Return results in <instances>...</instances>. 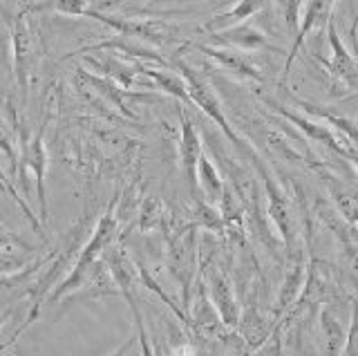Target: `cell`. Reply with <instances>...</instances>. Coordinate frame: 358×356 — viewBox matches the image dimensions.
I'll return each instance as SVG.
<instances>
[{
	"mask_svg": "<svg viewBox=\"0 0 358 356\" xmlns=\"http://www.w3.org/2000/svg\"><path fill=\"white\" fill-rule=\"evenodd\" d=\"M115 202H117V199H115ZM115 202L110 204V208L103 213V218L99 220V225H96V229H94V233H92V238H90V242L85 244L83 251H81V258L76 260L72 273L67 276V280H65V283H63V285H61L59 289H56L54 294H52V300L61 298L63 294L70 292V289L78 287V283L83 280V276L87 273V269L96 262V258L101 255V251H103V249L108 247V244H110L112 236H115V231H117Z\"/></svg>",
	"mask_w": 358,
	"mask_h": 356,
	"instance_id": "cell-1",
	"label": "cell"
},
{
	"mask_svg": "<svg viewBox=\"0 0 358 356\" xmlns=\"http://www.w3.org/2000/svg\"><path fill=\"white\" fill-rule=\"evenodd\" d=\"M179 74H182V79L186 83V92H188V99L193 101L197 108H201L204 113L215 121V124L224 130V135H227L235 146H242V139L235 135L231 124H229V119L224 117V110H222V104H220V99L217 94L213 92V87L201 79V76L193 70V68H188L186 63H179Z\"/></svg>",
	"mask_w": 358,
	"mask_h": 356,
	"instance_id": "cell-2",
	"label": "cell"
},
{
	"mask_svg": "<svg viewBox=\"0 0 358 356\" xmlns=\"http://www.w3.org/2000/svg\"><path fill=\"white\" fill-rule=\"evenodd\" d=\"M331 5L334 0H307V7H305V14L300 16V27H298V34H296V41L294 45H291V52L287 57V65H285V74L282 79L287 81V76L291 72V63L296 61V54L298 50L302 48V43H305L307 34L316 27L318 23H327L329 18V12H331Z\"/></svg>",
	"mask_w": 358,
	"mask_h": 356,
	"instance_id": "cell-3",
	"label": "cell"
},
{
	"mask_svg": "<svg viewBox=\"0 0 358 356\" xmlns=\"http://www.w3.org/2000/svg\"><path fill=\"white\" fill-rule=\"evenodd\" d=\"M327 38H329L331 52H334V59L329 63L331 76L343 81L345 85H356L358 83V68L352 59V54L347 52V48L343 45V41L338 36V31H336V25H334L331 18L327 20Z\"/></svg>",
	"mask_w": 358,
	"mask_h": 356,
	"instance_id": "cell-4",
	"label": "cell"
},
{
	"mask_svg": "<svg viewBox=\"0 0 358 356\" xmlns=\"http://www.w3.org/2000/svg\"><path fill=\"white\" fill-rule=\"evenodd\" d=\"M179 117H182V141H179V157L188 173V177L193 182H197V164L201 159V139L197 135V130L193 126V121L186 117L184 110H179Z\"/></svg>",
	"mask_w": 358,
	"mask_h": 356,
	"instance_id": "cell-5",
	"label": "cell"
},
{
	"mask_svg": "<svg viewBox=\"0 0 358 356\" xmlns=\"http://www.w3.org/2000/svg\"><path fill=\"white\" fill-rule=\"evenodd\" d=\"M25 164L36 175V193H38V204H41V220L48 222V197H45V169H48V152L43 146V132L29 141L25 148Z\"/></svg>",
	"mask_w": 358,
	"mask_h": 356,
	"instance_id": "cell-6",
	"label": "cell"
},
{
	"mask_svg": "<svg viewBox=\"0 0 358 356\" xmlns=\"http://www.w3.org/2000/svg\"><path fill=\"white\" fill-rule=\"evenodd\" d=\"M268 3V0H238L229 12H224L220 16H215L208 23L210 29H229V27H235V25H242L244 20H249L253 14H257L260 9Z\"/></svg>",
	"mask_w": 358,
	"mask_h": 356,
	"instance_id": "cell-7",
	"label": "cell"
},
{
	"mask_svg": "<svg viewBox=\"0 0 358 356\" xmlns=\"http://www.w3.org/2000/svg\"><path fill=\"white\" fill-rule=\"evenodd\" d=\"M222 43H233L242 50H257V48H266V38L260 34L257 29L249 27V25H235L229 29H222L215 34Z\"/></svg>",
	"mask_w": 358,
	"mask_h": 356,
	"instance_id": "cell-8",
	"label": "cell"
},
{
	"mask_svg": "<svg viewBox=\"0 0 358 356\" xmlns=\"http://www.w3.org/2000/svg\"><path fill=\"white\" fill-rule=\"evenodd\" d=\"M14 52H16V70L20 76V83L25 85V74H27V63L31 57V34H29V25L18 18L16 29H14Z\"/></svg>",
	"mask_w": 358,
	"mask_h": 356,
	"instance_id": "cell-9",
	"label": "cell"
},
{
	"mask_svg": "<svg viewBox=\"0 0 358 356\" xmlns=\"http://www.w3.org/2000/svg\"><path fill=\"white\" fill-rule=\"evenodd\" d=\"M197 182L201 184L204 193L213 199V202L224 195V184L220 180L215 166H213V162L206 157V155H201V159L197 164Z\"/></svg>",
	"mask_w": 358,
	"mask_h": 356,
	"instance_id": "cell-10",
	"label": "cell"
},
{
	"mask_svg": "<svg viewBox=\"0 0 358 356\" xmlns=\"http://www.w3.org/2000/svg\"><path fill=\"white\" fill-rule=\"evenodd\" d=\"M201 52L210 54V57H215L222 65H227L229 70L233 72H240L244 76H251V79H260V74H257L249 63H246L240 54H231V52H222V50H210V48H199Z\"/></svg>",
	"mask_w": 358,
	"mask_h": 356,
	"instance_id": "cell-11",
	"label": "cell"
},
{
	"mask_svg": "<svg viewBox=\"0 0 358 356\" xmlns=\"http://www.w3.org/2000/svg\"><path fill=\"white\" fill-rule=\"evenodd\" d=\"M278 9L282 12L285 16V23L289 27V31L298 34V27H300V9H302V0H275Z\"/></svg>",
	"mask_w": 358,
	"mask_h": 356,
	"instance_id": "cell-12",
	"label": "cell"
},
{
	"mask_svg": "<svg viewBox=\"0 0 358 356\" xmlns=\"http://www.w3.org/2000/svg\"><path fill=\"white\" fill-rule=\"evenodd\" d=\"M54 9L65 16H87L92 12L87 0H54Z\"/></svg>",
	"mask_w": 358,
	"mask_h": 356,
	"instance_id": "cell-13",
	"label": "cell"
},
{
	"mask_svg": "<svg viewBox=\"0 0 358 356\" xmlns=\"http://www.w3.org/2000/svg\"><path fill=\"white\" fill-rule=\"evenodd\" d=\"M126 298H128V303H130V307H132L134 320H137V329H139V345H141V356H157V354H155V350H152V345H150L148 334H145V327H143L141 314H139V309H137V303H134L132 294H128Z\"/></svg>",
	"mask_w": 358,
	"mask_h": 356,
	"instance_id": "cell-14",
	"label": "cell"
},
{
	"mask_svg": "<svg viewBox=\"0 0 358 356\" xmlns=\"http://www.w3.org/2000/svg\"><path fill=\"white\" fill-rule=\"evenodd\" d=\"M322 117H327L331 124L338 128V130H343L345 135H347V139H350L354 146L358 148V126L356 124H352L350 119H345V117H336V115H329V113H320Z\"/></svg>",
	"mask_w": 358,
	"mask_h": 356,
	"instance_id": "cell-15",
	"label": "cell"
},
{
	"mask_svg": "<svg viewBox=\"0 0 358 356\" xmlns=\"http://www.w3.org/2000/svg\"><path fill=\"white\" fill-rule=\"evenodd\" d=\"M132 343H134V336H130V339H128L126 343H123L115 354H110V356H126V354L130 352V348H132Z\"/></svg>",
	"mask_w": 358,
	"mask_h": 356,
	"instance_id": "cell-16",
	"label": "cell"
},
{
	"mask_svg": "<svg viewBox=\"0 0 358 356\" xmlns=\"http://www.w3.org/2000/svg\"><path fill=\"white\" fill-rule=\"evenodd\" d=\"M9 242H11V238L5 236V233H0V247H3V244H9Z\"/></svg>",
	"mask_w": 358,
	"mask_h": 356,
	"instance_id": "cell-17",
	"label": "cell"
},
{
	"mask_svg": "<svg viewBox=\"0 0 358 356\" xmlns=\"http://www.w3.org/2000/svg\"><path fill=\"white\" fill-rule=\"evenodd\" d=\"M0 233H5V231H3V227H0Z\"/></svg>",
	"mask_w": 358,
	"mask_h": 356,
	"instance_id": "cell-18",
	"label": "cell"
},
{
	"mask_svg": "<svg viewBox=\"0 0 358 356\" xmlns=\"http://www.w3.org/2000/svg\"><path fill=\"white\" fill-rule=\"evenodd\" d=\"M18 356H20V354H18Z\"/></svg>",
	"mask_w": 358,
	"mask_h": 356,
	"instance_id": "cell-19",
	"label": "cell"
}]
</instances>
